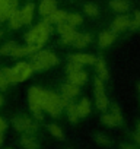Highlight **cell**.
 Wrapping results in <instances>:
<instances>
[{"label":"cell","instance_id":"cell-1","mask_svg":"<svg viewBox=\"0 0 140 149\" xmlns=\"http://www.w3.org/2000/svg\"><path fill=\"white\" fill-rule=\"evenodd\" d=\"M28 101H29V108H31L32 114L40 121L44 118L42 111H47L53 117H58L63 110L61 102H60V95L54 94L53 91L41 89L38 86L29 88Z\"/></svg>","mask_w":140,"mask_h":149},{"label":"cell","instance_id":"cell-2","mask_svg":"<svg viewBox=\"0 0 140 149\" xmlns=\"http://www.w3.org/2000/svg\"><path fill=\"white\" fill-rule=\"evenodd\" d=\"M34 69L31 66V63H25V61H21L18 63L15 67H5L2 72L3 76L8 79L9 84H19V82H24L26 81L31 74H32Z\"/></svg>","mask_w":140,"mask_h":149},{"label":"cell","instance_id":"cell-3","mask_svg":"<svg viewBox=\"0 0 140 149\" xmlns=\"http://www.w3.org/2000/svg\"><path fill=\"white\" fill-rule=\"evenodd\" d=\"M50 34H51V26H50V24L47 22V21H41L37 26H34L28 34H26V44H29V45H37L38 48H41L44 44H45V41L48 40V37H50Z\"/></svg>","mask_w":140,"mask_h":149},{"label":"cell","instance_id":"cell-4","mask_svg":"<svg viewBox=\"0 0 140 149\" xmlns=\"http://www.w3.org/2000/svg\"><path fill=\"white\" fill-rule=\"evenodd\" d=\"M31 66L34 69V72H42L47 70L53 66L57 64L58 58L54 53L51 51H45V50H38L34 54H31Z\"/></svg>","mask_w":140,"mask_h":149},{"label":"cell","instance_id":"cell-5","mask_svg":"<svg viewBox=\"0 0 140 149\" xmlns=\"http://www.w3.org/2000/svg\"><path fill=\"white\" fill-rule=\"evenodd\" d=\"M12 124H13L15 130H18V132H21V133H28V134H31V133H34V132L37 130V124H35L31 118H28V117H25V116H18V117H15V118L12 120Z\"/></svg>","mask_w":140,"mask_h":149},{"label":"cell","instance_id":"cell-6","mask_svg":"<svg viewBox=\"0 0 140 149\" xmlns=\"http://www.w3.org/2000/svg\"><path fill=\"white\" fill-rule=\"evenodd\" d=\"M57 32L61 35V41H63L64 44H72L73 40L76 38V34H78V32L75 31V28L70 26L67 22L58 24V25H57Z\"/></svg>","mask_w":140,"mask_h":149},{"label":"cell","instance_id":"cell-7","mask_svg":"<svg viewBox=\"0 0 140 149\" xmlns=\"http://www.w3.org/2000/svg\"><path fill=\"white\" fill-rule=\"evenodd\" d=\"M67 81L70 84H75L78 86H82L86 81H88V74L85 70H78V72H72V73H67Z\"/></svg>","mask_w":140,"mask_h":149},{"label":"cell","instance_id":"cell-8","mask_svg":"<svg viewBox=\"0 0 140 149\" xmlns=\"http://www.w3.org/2000/svg\"><path fill=\"white\" fill-rule=\"evenodd\" d=\"M69 60L70 61H76V63L83 66V64H95L96 57L92 56V54H88V53H79V54H70Z\"/></svg>","mask_w":140,"mask_h":149},{"label":"cell","instance_id":"cell-9","mask_svg":"<svg viewBox=\"0 0 140 149\" xmlns=\"http://www.w3.org/2000/svg\"><path fill=\"white\" fill-rule=\"evenodd\" d=\"M130 18H127V16H124V15H121V16H117L114 21H112V25H111V31L112 32H121V31H124V29H127L128 26H130Z\"/></svg>","mask_w":140,"mask_h":149},{"label":"cell","instance_id":"cell-10","mask_svg":"<svg viewBox=\"0 0 140 149\" xmlns=\"http://www.w3.org/2000/svg\"><path fill=\"white\" fill-rule=\"evenodd\" d=\"M79 92H80V86H78L75 84L67 82V84H64L61 86V95L69 98V100H73L76 95H79Z\"/></svg>","mask_w":140,"mask_h":149},{"label":"cell","instance_id":"cell-11","mask_svg":"<svg viewBox=\"0 0 140 149\" xmlns=\"http://www.w3.org/2000/svg\"><path fill=\"white\" fill-rule=\"evenodd\" d=\"M34 10H35V5H34V3H26V5L21 9V16H22V24H24V25H29V24L32 22Z\"/></svg>","mask_w":140,"mask_h":149},{"label":"cell","instance_id":"cell-12","mask_svg":"<svg viewBox=\"0 0 140 149\" xmlns=\"http://www.w3.org/2000/svg\"><path fill=\"white\" fill-rule=\"evenodd\" d=\"M114 41H115V32H112V31H102V32L99 34L98 44H99L101 48L110 47Z\"/></svg>","mask_w":140,"mask_h":149},{"label":"cell","instance_id":"cell-13","mask_svg":"<svg viewBox=\"0 0 140 149\" xmlns=\"http://www.w3.org/2000/svg\"><path fill=\"white\" fill-rule=\"evenodd\" d=\"M38 10H40V13L42 16H48L50 13L57 10V2L55 0H41Z\"/></svg>","mask_w":140,"mask_h":149},{"label":"cell","instance_id":"cell-14","mask_svg":"<svg viewBox=\"0 0 140 149\" xmlns=\"http://www.w3.org/2000/svg\"><path fill=\"white\" fill-rule=\"evenodd\" d=\"M66 16H67V13H66L64 10L57 9V10H54L53 13H50L48 16H44V21H47L50 25H51V24L58 25V24H61V22H66Z\"/></svg>","mask_w":140,"mask_h":149},{"label":"cell","instance_id":"cell-15","mask_svg":"<svg viewBox=\"0 0 140 149\" xmlns=\"http://www.w3.org/2000/svg\"><path fill=\"white\" fill-rule=\"evenodd\" d=\"M38 50H41V48H38L37 45H29V44H26V45H16L15 50H13V53H12V56L13 57L28 56V54H34Z\"/></svg>","mask_w":140,"mask_h":149},{"label":"cell","instance_id":"cell-16","mask_svg":"<svg viewBox=\"0 0 140 149\" xmlns=\"http://www.w3.org/2000/svg\"><path fill=\"white\" fill-rule=\"evenodd\" d=\"M15 10H18V2L16 0H9V3L6 5V8L0 12V22L9 19L15 13Z\"/></svg>","mask_w":140,"mask_h":149},{"label":"cell","instance_id":"cell-17","mask_svg":"<svg viewBox=\"0 0 140 149\" xmlns=\"http://www.w3.org/2000/svg\"><path fill=\"white\" fill-rule=\"evenodd\" d=\"M19 143H21V146L24 148V149H40L41 146H40V143L31 136V134H24L21 139H19Z\"/></svg>","mask_w":140,"mask_h":149},{"label":"cell","instance_id":"cell-18","mask_svg":"<svg viewBox=\"0 0 140 149\" xmlns=\"http://www.w3.org/2000/svg\"><path fill=\"white\" fill-rule=\"evenodd\" d=\"M110 6L117 13H124V12H127L130 9V5L125 2V0H111Z\"/></svg>","mask_w":140,"mask_h":149},{"label":"cell","instance_id":"cell-19","mask_svg":"<svg viewBox=\"0 0 140 149\" xmlns=\"http://www.w3.org/2000/svg\"><path fill=\"white\" fill-rule=\"evenodd\" d=\"M95 66H96V72H98V74H99V78H101L102 81L108 79V69H107V64H105L104 58L96 57V60H95Z\"/></svg>","mask_w":140,"mask_h":149},{"label":"cell","instance_id":"cell-20","mask_svg":"<svg viewBox=\"0 0 140 149\" xmlns=\"http://www.w3.org/2000/svg\"><path fill=\"white\" fill-rule=\"evenodd\" d=\"M91 42V35L89 34H76V38L73 40L72 44H75L76 48H85Z\"/></svg>","mask_w":140,"mask_h":149},{"label":"cell","instance_id":"cell-21","mask_svg":"<svg viewBox=\"0 0 140 149\" xmlns=\"http://www.w3.org/2000/svg\"><path fill=\"white\" fill-rule=\"evenodd\" d=\"M67 117H69V121L70 123H78V120L80 118L79 117V113H78V105L76 104H72V102H69L67 107Z\"/></svg>","mask_w":140,"mask_h":149},{"label":"cell","instance_id":"cell-22","mask_svg":"<svg viewBox=\"0 0 140 149\" xmlns=\"http://www.w3.org/2000/svg\"><path fill=\"white\" fill-rule=\"evenodd\" d=\"M78 113L79 117H86L91 113V102L88 98H82V101L78 104Z\"/></svg>","mask_w":140,"mask_h":149},{"label":"cell","instance_id":"cell-23","mask_svg":"<svg viewBox=\"0 0 140 149\" xmlns=\"http://www.w3.org/2000/svg\"><path fill=\"white\" fill-rule=\"evenodd\" d=\"M24 24H22V16H21V10H15V13L9 18V26L12 29H18L21 28Z\"/></svg>","mask_w":140,"mask_h":149},{"label":"cell","instance_id":"cell-24","mask_svg":"<svg viewBox=\"0 0 140 149\" xmlns=\"http://www.w3.org/2000/svg\"><path fill=\"white\" fill-rule=\"evenodd\" d=\"M95 102H96V107H98L99 110H102V111L107 110L108 105H110V101H108L105 92H102V94H95Z\"/></svg>","mask_w":140,"mask_h":149},{"label":"cell","instance_id":"cell-25","mask_svg":"<svg viewBox=\"0 0 140 149\" xmlns=\"http://www.w3.org/2000/svg\"><path fill=\"white\" fill-rule=\"evenodd\" d=\"M47 129H48V132L51 133V136H54L55 139H58V140H63V139H64V132L61 130V127H58V124L51 123V124L47 126Z\"/></svg>","mask_w":140,"mask_h":149},{"label":"cell","instance_id":"cell-26","mask_svg":"<svg viewBox=\"0 0 140 149\" xmlns=\"http://www.w3.org/2000/svg\"><path fill=\"white\" fill-rule=\"evenodd\" d=\"M66 22L70 25V26H78V25H80L82 22H83V19H82V16L80 15H78V13H67V16H66Z\"/></svg>","mask_w":140,"mask_h":149},{"label":"cell","instance_id":"cell-27","mask_svg":"<svg viewBox=\"0 0 140 149\" xmlns=\"http://www.w3.org/2000/svg\"><path fill=\"white\" fill-rule=\"evenodd\" d=\"M16 45H18V44L13 42V41L6 42L2 48H0V54H2V56H12V53H13V50H15Z\"/></svg>","mask_w":140,"mask_h":149},{"label":"cell","instance_id":"cell-28","mask_svg":"<svg viewBox=\"0 0 140 149\" xmlns=\"http://www.w3.org/2000/svg\"><path fill=\"white\" fill-rule=\"evenodd\" d=\"M83 10H85V13H86L88 16H98V13H99L98 6L94 5V3H86L85 8H83Z\"/></svg>","mask_w":140,"mask_h":149},{"label":"cell","instance_id":"cell-29","mask_svg":"<svg viewBox=\"0 0 140 149\" xmlns=\"http://www.w3.org/2000/svg\"><path fill=\"white\" fill-rule=\"evenodd\" d=\"M94 88H95V94H102L105 92V84L101 78H96L94 82Z\"/></svg>","mask_w":140,"mask_h":149},{"label":"cell","instance_id":"cell-30","mask_svg":"<svg viewBox=\"0 0 140 149\" xmlns=\"http://www.w3.org/2000/svg\"><path fill=\"white\" fill-rule=\"evenodd\" d=\"M101 120H102V123H104V124H107V126H110V127H114V126H117V123H115V118L112 117V114H104V116L101 117Z\"/></svg>","mask_w":140,"mask_h":149},{"label":"cell","instance_id":"cell-31","mask_svg":"<svg viewBox=\"0 0 140 149\" xmlns=\"http://www.w3.org/2000/svg\"><path fill=\"white\" fill-rule=\"evenodd\" d=\"M80 69H82V64H79V63H76V61H70V60H69V63H67V66H66V72H67V73L78 72V70H80Z\"/></svg>","mask_w":140,"mask_h":149},{"label":"cell","instance_id":"cell-32","mask_svg":"<svg viewBox=\"0 0 140 149\" xmlns=\"http://www.w3.org/2000/svg\"><path fill=\"white\" fill-rule=\"evenodd\" d=\"M95 140H96V143H99L101 146H107V145H110L108 137H107L105 134H102V133H96V134H95Z\"/></svg>","mask_w":140,"mask_h":149},{"label":"cell","instance_id":"cell-33","mask_svg":"<svg viewBox=\"0 0 140 149\" xmlns=\"http://www.w3.org/2000/svg\"><path fill=\"white\" fill-rule=\"evenodd\" d=\"M111 114H112V117L115 118V123H117V124H121V123H123V116H121L120 108H118L117 105L112 107V113H111Z\"/></svg>","mask_w":140,"mask_h":149},{"label":"cell","instance_id":"cell-34","mask_svg":"<svg viewBox=\"0 0 140 149\" xmlns=\"http://www.w3.org/2000/svg\"><path fill=\"white\" fill-rule=\"evenodd\" d=\"M8 84H9V82H8V79L3 76L2 73H0V89H5V88L8 86Z\"/></svg>","mask_w":140,"mask_h":149},{"label":"cell","instance_id":"cell-35","mask_svg":"<svg viewBox=\"0 0 140 149\" xmlns=\"http://www.w3.org/2000/svg\"><path fill=\"white\" fill-rule=\"evenodd\" d=\"M130 29H139L140 28V21H137V19H133V21H130V26H128Z\"/></svg>","mask_w":140,"mask_h":149},{"label":"cell","instance_id":"cell-36","mask_svg":"<svg viewBox=\"0 0 140 149\" xmlns=\"http://www.w3.org/2000/svg\"><path fill=\"white\" fill-rule=\"evenodd\" d=\"M8 3H9V0H0V12H2V10L6 8Z\"/></svg>","mask_w":140,"mask_h":149},{"label":"cell","instance_id":"cell-37","mask_svg":"<svg viewBox=\"0 0 140 149\" xmlns=\"http://www.w3.org/2000/svg\"><path fill=\"white\" fill-rule=\"evenodd\" d=\"M121 149H136V148L130 146V145H121Z\"/></svg>","mask_w":140,"mask_h":149},{"label":"cell","instance_id":"cell-38","mask_svg":"<svg viewBox=\"0 0 140 149\" xmlns=\"http://www.w3.org/2000/svg\"><path fill=\"white\" fill-rule=\"evenodd\" d=\"M134 19H137V21H140V10H137V12L134 13Z\"/></svg>","mask_w":140,"mask_h":149},{"label":"cell","instance_id":"cell-39","mask_svg":"<svg viewBox=\"0 0 140 149\" xmlns=\"http://www.w3.org/2000/svg\"><path fill=\"white\" fill-rule=\"evenodd\" d=\"M2 145H3V133L0 132V146H2Z\"/></svg>","mask_w":140,"mask_h":149},{"label":"cell","instance_id":"cell-40","mask_svg":"<svg viewBox=\"0 0 140 149\" xmlns=\"http://www.w3.org/2000/svg\"><path fill=\"white\" fill-rule=\"evenodd\" d=\"M136 140L140 143V132H137V134H136Z\"/></svg>","mask_w":140,"mask_h":149},{"label":"cell","instance_id":"cell-41","mask_svg":"<svg viewBox=\"0 0 140 149\" xmlns=\"http://www.w3.org/2000/svg\"><path fill=\"white\" fill-rule=\"evenodd\" d=\"M3 102H5V100H3V97H2V95H0V107L3 105Z\"/></svg>","mask_w":140,"mask_h":149},{"label":"cell","instance_id":"cell-42","mask_svg":"<svg viewBox=\"0 0 140 149\" xmlns=\"http://www.w3.org/2000/svg\"><path fill=\"white\" fill-rule=\"evenodd\" d=\"M137 127H139V130H137V132H140V123H139V126H137Z\"/></svg>","mask_w":140,"mask_h":149},{"label":"cell","instance_id":"cell-43","mask_svg":"<svg viewBox=\"0 0 140 149\" xmlns=\"http://www.w3.org/2000/svg\"><path fill=\"white\" fill-rule=\"evenodd\" d=\"M5 149H12V148H5Z\"/></svg>","mask_w":140,"mask_h":149},{"label":"cell","instance_id":"cell-44","mask_svg":"<svg viewBox=\"0 0 140 149\" xmlns=\"http://www.w3.org/2000/svg\"><path fill=\"white\" fill-rule=\"evenodd\" d=\"M139 92H140V85H139Z\"/></svg>","mask_w":140,"mask_h":149},{"label":"cell","instance_id":"cell-45","mask_svg":"<svg viewBox=\"0 0 140 149\" xmlns=\"http://www.w3.org/2000/svg\"><path fill=\"white\" fill-rule=\"evenodd\" d=\"M0 38H2V32H0Z\"/></svg>","mask_w":140,"mask_h":149},{"label":"cell","instance_id":"cell-46","mask_svg":"<svg viewBox=\"0 0 140 149\" xmlns=\"http://www.w3.org/2000/svg\"><path fill=\"white\" fill-rule=\"evenodd\" d=\"M66 149H70V148H66Z\"/></svg>","mask_w":140,"mask_h":149}]
</instances>
